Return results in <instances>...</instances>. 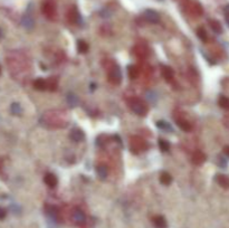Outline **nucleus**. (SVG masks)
<instances>
[{
  "label": "nucleus",
  "instance_id": "f257e3e1",
  "mask_svg": "<svg viewBox=\"0 0 229 228\" xmlns=\"http://www.w3.org/2000/svg\"><path fill=\"white\" fill-rule=\"evenodd\" d=\"M131 108H132V111L138 114V115H144V114L146 113V111H148L146 106L143 104L140 100H134V101L131 103Z\"/></svg>",
  "mask_w": 229,
  "mask_h": 228
},
{
  "label": "nucleus",
  "instance_id": "f03ea898",
  "mask_svg": "<svg viewBox=\"0 0 229 228\" xmlns=\"http://www.w3.org/2000/svg\"><path fill=\"white\" fill-rule=\"evenodd\" d=\"M108 77H110V81H111L113 84H120L122 81V73L121 69L118 68V66H114L112 68L110 74H108Z\"/></svg>",
  "mask_w": 229,
  "mask_h": 228
},
{
  "label": "nucleus",
  "instance_id": "7ed1b4c3",
  "mask_svg": "<svg viewBox=\"0 0 229 228\" xmlns=\"http://www.w3.org/2000/svg\"><path fill=\"white\" fill-rule=\"evenodd\" d=\"M144 18L148 20L149 22H152V24H158L160 22V16L159 14L155 11V10L152 9H146L144 11Z\"/></svg>",
  "mask_w": 229,
  "mask_h": 228
},
{
  "label": "nucleus",
  "instance_id": "20e7f679",
  "mask_svg": "<svg viewBox=\"0 0 229 228\" xmlns=\"http://www.w3.org/2000/svg\"><path fill=\"white\" fill-rule=\"evenodd\" d=\"M21 24H22V26H24L25 28H27V29H31L35 25L33 16L29 15V14H25L21 18Z\"/></svg>",
  "mask_w": 229,
  "mask_h": 228
},
{
  "label": "nucleus",
  "instance_id": "39448f33",
  "mask_svg": "<svg viewBox=\"0 0 229 228\" xmlns=\"http://www.w3.org/2000/svg\"><path fill=\"white\" fill-rule=\"evenodd\" d=\"M44 180H45V183L49 188H55L56 186H57V182H58L56 176L53 175V173H47L46 176H45V178H44Z\"/></svg>",
  "mask_w": 229,
  "mask_h": 228
},
{
  "label": "nucleus",
  "instance_id": "423d86ee",
  "mask_svg": "<svg viewBox=\"0 0 229 228\" xmlns=\"http://www.w3.org/2000/svg\"><path fill=\"white\" fill-rule=\"evenodd\" d=\"M84 138H85V134H84L83 131H82V130H80V129H75L71 132V139L73 140L74 142L83 141Z\"/></svg>",
  "mask_w": 229,
  "mask_h": 228
},
{
  "label": "nucleus",
  "instance_id": "0eeeda50",
  "mask_svg": "<svg viewBox=\"0 0 229 228\" xmlns=\"http://www.w3.org/2000/svg\"><path fill=\"white\" fill-rule=\"evenodd\" d=\"M73 219H74V222H76V224H83L84 222H85V219H86V217H85V214L82 211L81 209H75L74 213H73Z\"/></svg>",
  "mask_w": 229,
  "mask_h": 228
},
{
  "label": "nucleus",
  "instance_id": "6e6552de",
  "mask_svg": "<svg viewBox=\"0 0 229 228\" xmlns=\"http://www.w3.org/2000/svg\"><path fill=\"white\" fill-rule=\"evenodd\" d=\"M204 160H206V155L201 151H196L193 153V155H192V162L197 164V166L202 164L204 162Z\"/></svg>",
  "mask_w": 229,
  "mask_h": 228
},
{
  "label": "nucleus",
  "instance_id": "1a4fd4ad",
  "mask_svg": "<svg viewBox=\"0 0 229 228\" xmlns=\"http://www.w3.org/2000/svg\"><path fill=\"white\" fill-rule=\"evenodd\" d=\"M153 224L157 228H167L168 224L167 220L164 219V217L162 216H157L154 219H153Z\"/></svg>",
  "mask_w": 229,
  "mask_h": 228
},
{
  "label": "nucleus",
  "instance_id": "9d476101",
  "mask_svg": "<svg viewBox=\"0 0 229 228\" xmlns=\"http://www.w3.org/2000/svg\"><path fill=\"white\" fill-rule=\"evenodd\" d=\"M216 181L218 182V185L223 187V188H229V178L223 175H218L216 177Z\"/></svg>",
  "mask_w": 229,
  "mask_h": 228
},
{
  "label": "nucleus",
  "instance_id": "9b49d317",
  "mask_svg": "<svg viewBox=\"0 0 229 228\" xmlns=\"http://www.w3.org/2000/svg\"><path fill=\"white\" fill-rule=\"evenodd\" d=\"M177 124H178V127H179L180 129L183 130V131H186V132L191 131V129H192L191 124L186 120H181V119H179V120H177Z\"/></svg>",
  "mask_w": 229,
  "mask_h": 228
},
{
  "label": "nucleus",
  "instance_id": "f8f14e48",
  "mask_svg": "<svg viewBox=\"0 0 229 228\" xmlns=\"http://www.w3.org/2000/svg\"><path fill=\"white\" fill-rule=\"evenodd\" d=\"M160 181H161L162 185L169 186L171 182H172V177H171V175L169 172L163 171V172L161 173V176H160Z\"/></svg>",
  "mask_w": 229,
  "mask_h": 228
},
{
  "label": "nucleus",
  "instance_id": "ddd939ff",
  "mask_svg": "<svg viewBox=\"0 0 229 228\" xmlns=\"http://www.w3.org/2000/svg\"><path fill=\"white\" fill-rule=\"evenodd\" d=\"M34 87L38 91H45L47 88V82L43 78H37L34 82Z\"/></svg>",
  "mask_w": 229,
  "mask_h": 228
},
{
  "label": "nucleus",
  "instance_id": "4468645a",
  "mask_svg": "<svg viewBox=\"0 0 229 228\" xmlns=\"http://www.w3.org/2000/svg\"><path fill=\"white\" fill-rule=\"evenodd\" d=\"M46 213L52 219H57V216H58V209H57V207L48 206L46 209Z\"/></svg>",
  "mask_w": 229,
  "mask_h": 228
},
{
  "label": "nucleus",
  "instance_id": "2eb2a0df",
  "mask_svg": "<svg viewBox=\"0 0 229 228\" xmlns=\"http://www.w3.org/2000/svg\"><path fill=\"white\" fill-rule=\"evenodd\" d=\"M157 128H159L160 130H163V131H170V132H173V129L170 124L165 122V121H158L157 122Z\"/></svg>",
  "mask_w": 229,
  "mask_h": 228
},
{
  "label": "nucleus",
  "instance_id": "dca6fc26",
  "mask_svg": "<svg viewBox=\"0 0 229 228\" xmlns=\"http://www.w3.org/2000/svg\"><path fill=\"white\" fill-rule=\"evenodd\" d=\"M97 175H99V179H102V180H105L106 179V177H107V173H108V171H107V168H106L105 166H99L97 167Z\"/></svg>",
  "mask_w": 229,
  "mask_h": 228
},
{
  "label": "nucleus",
  "instance_id": "f3484780",
  "mask_svg": "<svg viewBox=\"0 0 229 228\" xmlns=\"http://www.w3.org/2000/svg\"><path fill=\"white\" fill-rule=\"evenodd\" d=\"M67 103L69 106H72V108H75L76 105L78 104V99L77 96L75 95V94H73V93H69L67 95Z\"/></svg>",
  "mask_w": 229,
  "mask_h": 228
},
{
  "label": "nucleus",
  "instance_id": "a211bd4d",
  "mask_svg": "<svg viewBox=\"0 0 229 228\" xmlns=\"http://www.w3.org/2000/svg\"><path fill=\"white\" fill-rule=\"evenodd\" d=\"M210 27H211V29L216 33V34H221V31H223L221 25H220L217 20H211V22H210Z\"/></svg>",
  "mask_w": 229,
  "mask_h": 228
},
{
  "label": "nucleus",
  "instance_id": "6ab92c4d",
  "mask_svg": "<svg viewBox=\"0 0 229 228\" xmlns=\"http://www.w3.org/2000/svg\"><path fill=\"white\" fill-rule=\"evenodd\" d=\"M77 49L80 53L84 54V53H86L87 50H88V45H87V43H85L84 40H78L77 41Z\"/></svg>",
  "mask_w": 229,
  "mask_h": 228
},
{
  "label": "nucleus",
  "instance_id": "aec40b11",
  "mask_svg": "<svg viewBox=\"0 0 229 228\" xmlns=\"http://www.w3.org/2000/svg\"><path fill=\"white\" fill-rule=\"evenodd\" d=\"M127 73H129V76L132 80H135L138 75H139V71L135 66H129V69H127Z\"/></svg>",
  "mask_w": 229,
  "mask_h": 228
},
{
  "label": "nucleus",
  "instance_id": "412c9836",
  "mask_svg": "<svg viewBox=\"0 0 229 228\" xmlns=\"http://www.w3.org/2000/svg\"><path fill=\"white\" fill-rule=\"evenodd\" d=\"M10 110H11V112H13V114H15V115H20L22 112L21 108H20V105L18 104V103H13L11 104V108H10Z\"/></svg>",
  "mask_w": 229,
  "mask_h": 228
},
{
  "label": "nucleus",
  "instance_id": "4be33fe9",
  "mask_svg": "<svg viewBox=\"0 0 229 228\" xmlns=\"http://www.w3.org/2000/svg\"><path fill=\"white\" fill-rule=\"evenodd\" d=\"M159 148L161 149L163 152H167V151H169V149H170V144H169L165 140L160 139L159 140Z\"/></svg>",
  "mask_w": 229,
  "mask_h": 228
},
{
  "label": "nucleus",
  "instance_id": "5701e85b",
  "mask_svg": "<svg viewBox=\"0 0 229 228\" xmlns=\"http://www.w3.org/2000/svg\"><path fill=\"white\" fill-rule=\"evenodd\" d=\"M219 105L223 108H229V99L226 96H220L219 97Z\"/></svg>",
  "mask_w": 229,
  "mask_h": 228
},
{
  "label": "nucleus",
  "instance_id": "b1692460",
  "mask_svg": "<svg viewBox=\"0 0 229 228\" xmlns=\"http://www.w3.org/2000/svg\"><path fill=\"white\" fill-rule=\"evenodd\" d=\"M197 35H198V37L200 38V40H202V41H206V40L208 39L207 33H206V30H204V28H198V29H197Z\"/></svg>",
  "mask_w": 229,
  "mask_h": 228
},
{
  "label": "nucleus",
  "instance_id": "393cba45",
  "mask_svg": "<svg viewBox=\"0 0 229 228\" xmlns=\"http://www.w3.org/2000/svg\"><path fill=\"white\" fill-rule=\"evenodd\" d=\"M163 76L165 77V80H171L173 77V71L170 67H164L163 69Z\"/></svg>",
  "mask_w": 229,
  "mask_h": 228
},
{
  "label": "nucleus",
  "instance_id": "a878e982",
  "mask_svg": "<svg viewBox=\"0 0 229 228\" xmlns=\"http://www.w3.org/2000/svg\"><path fill=\"white\" fill-rule=\"evenodd\" d=\"M81 14L78 13L77 10L74 9V11H73V20H74L75 22H81Z\"/></svg>",
  "mask_w": 229,
  "mask_h": 228
},
{
  "label": "nucleus",
  "instance_id": "bb28decb",
  "mask_svg": "<svg viewBox=\"0 0 229 228\" xmlns=\"http://www.w3.org/2000/svg\"><path fill=\"white\" fill-rule=\"evenodd\" d=\"M218 162H219V166L221 167V168H226L227 167V161L225 158L223 157H219V160H218Z\"/></svg>",
  "mask_w": 229,
  "mask_h": 228
},
{
  "label": "nucleus",
  "instance_id": "cd10ccee",
  "mask_svg": "<svg viewBox=\"0 0 229 228\" xmlns=\"http://www.w3.org/2000/svg\"><path fill=\"white\" fill-rule=\"evenodd\" d=\"M112 13H110L107 9H103L102 11H101V16H102L103 18H108V17H111Z\"/></svg>",
  "mask_w": 229,
  "mask_h": 228
},
{
  "label": "nucleus",
  "instance_id": "c85d7f7f",
  "mask_svg": "<svg viewBox=\"0 0 229 228\" xmlns=\"http://www.w3.org/2000/svg\"><path fill=\"white\" fill-rule=\"evenodd\" d=\"M5 217H6V210L0 207V220L5 219Z\"/></svg>",
  "mask_w": 229,
  "mask_h": 228
},
{
  "label": "nucleus",
  "instance_id": "c756f323",
  "mask_svg": "<svg viewBox=\"0 0 229 228\" xmlns=\"http://www.w3.org/2000/svg\"><path fill=\"white\" fill-rule=\"evenodd\" d=\"M223 152H225V154L229 158V145H227V147L223 148Z\"/></svg>",
  "mask_w": 229,
  "mask_h": 228
},
{
  "label": "nucleus",
  "instance_id": "7c9ffc66",
  "mask_svg": "<svg viewBox=\"0 0 229 228\" xmlns=\"http://www.w3.org/2000/svg\"><path fill=\"white\" fill-rule=\"evenodd\" d=\"M226 22H227V25L229 26V15H228V16H227V17H226Z\"/></svg>",
  "mask_w": 229,
  "mask_h": 228
},
{
  "label": "nucleus",
  "instance_id": "2f4dec72",
  "mask_svg": "<svg viewBox=\"0 0 229 228\" xmlns=\"http://www.w3.org/2000/svg\"><path fill=\"white\" fill-rule=\"evenodd\" d=\"M0 74H1V67H0Z\"/></svg>",
  "mask_w": 229,
  "mask_h": 228
},
{
  "label": "nucleus",
  "instance_id": "473e14b6",
  "mask_svg": "<svg viewBox=\"0 0 229 228\" xmlns=\"http://www.w3.org/2000/svg\"><path fill=\"white\" fill-rule=\"evenodd\" d=\"M228 8H229V6H228Z\"/></svg>",
  "mask_w": 229,
  "mask_h": 228
}]
</instances>
